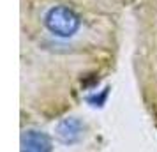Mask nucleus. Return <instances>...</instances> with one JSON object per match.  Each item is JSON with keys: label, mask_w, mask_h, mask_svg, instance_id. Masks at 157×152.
<instances>
[{"label": "nucleus", "mask_w": 157, "mask_h": 152, "mask_svg": "<svg viewBox=\"0 0 157 152\" xmlns=\"http://www.w3.org/2000/svg\"><path fill=\"white\" fill-rule=\"evenodd\" d=\"M46 25L51 32H55L58 36H71L78 29V18L64 7L51 9L46 14Z\"/></svg>", "instance_id": "f257e3e1"}, {"label": "nucleus", "mask_w": 157, "mask_h": 152, "mask_svg": "<svg viewBox=\"0 0 157 152\" xmlns=\"http://www.w3.org/2000/svg\"><path fill=\"white\" fill-rule=\"evenodd\" d=\"M25 152H48V142L37 133H30L25 138Z\"/></svg>", "instance_id": "f03ea898"}]
</instances>
